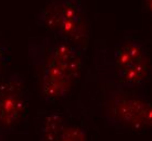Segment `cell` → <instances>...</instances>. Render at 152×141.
Returning <instances> with one entry per match:
<instances>
[{"label": "cell", "mask_w": 152, "mask_h": 141, "mask_svg": "<svg viewBox=\"0 0 152 141\" xmlns=\"http://www.w3.org/2000/svg\"><path fill=\"white\" fill-rule=\"evenodd\" d=\"M84 51L51 35L28 44L29 64L35 69L45 101L66 100L82 76Z\"/></svg>", "instance_id": "cell-1"}, {"label": "cell", "mask_w": 152, "mask_h": 141, "mask_svg": "<svg viewBox=\"0 0 152 141\" xmlns=\"http://www.w3.org/2000/svg\"><path fill=\"white\" fill-rule=\"evenodd\" d=\"M100 82L105 87L99 111L109 126L116 132H152V102L149 99L127 92V89L117 87L104 76Z\"/></svg>", "instance_id": "cell-2"}, {"label": "cell", "mask_w": 152, "mask_h": 141, "mask_svg": "<svg viewBox=\"0 0 152 141\" xmlns=\"http://www.w3.org/2000/svg\"><path fill=\"white\" fill-rule=\"evenodd\" d=\"M86 14L80 0H50L39 10L36 23L48 35L67 41L85 52L90 37Z\"/></svg>", "instance_id": "cell-3"}, {"label": "cell", "mask_w": 152, "mask_h": 141, "mask_svg": "<svg viewBox=\"0 0 152 141\" xmlns=\"http://www.w3.org/2000/svg\"><path fill=\"white\" fill-rule=\"evenodd\" d=\"M111 76L105 78L123 89L142 86L151 74V60L142 42L132 31L117 37L109 62Z\"/></svg>", "instance_id": "cell-4"}, {"label": "cell", "mask_w": 152, "mask_h": 141, "mask_svg": "<svg viewBox=\"0 0 152 141\" xmlns=\"http://www.w3.org/2000/svg\"><path fill=\"white\" fill-rule=\"evenodd\" d=\"M28 90L24 77L16 73L0 83V130L9 135L21 132L27 123Z\"/></svg>", "instance_id": "cell-5"}, {"label": "cell", "mask_w": 152, "mask_h": 141, "mask_svg": "<svg viewBox=\"0 0 152 141\" xmlns=\"http://www.w3.org/2000/svg\"><path fill=\"white\" fill-rule=\"evenodd\" d=\"M38 141H88L85 127L71 122L62 112H51L41 119Z\"/></svg>", "instance_id": "cell-6"}, {"label": "cell", "mask_w": 152, "mask_h": 141, "mask_svg": "<svg viewBox=\"0 0 152 141\" xmlns=\"http://www.w3.org/2000/svg\"><path fill=\"white\" fill-rule=\"evenodd\" d=\"M10 61H11V56L9 53V48L0 39V83L4 78V73Z\"/></svg>", "instance_id": "cell-7"}, {"label": "cell", "mask_w": 152, "mask_h": 141, "mask_svg": "<svg viewBox=\"0 0 152 141\" xmlns=\"http://www.w3.org/2000/svg\"><path fill=\"white\" fill-rule=\"evenodd\" d=\"M143 2H145V7H146L147 11L152 13V0H143Z\"/></svg>", "instance_id": "cell-8"}, {"label": "cell", "mask_w": 152, "mask_h": 141, "mask_svg": "<svg viewBox=\"0 0 152 141\" xmlns=\"http://www.w3.org/2000/svg\"><path fill=\"white\" fill-rule=\"evenodd\" d=\"M9 134L3 130H0V141H8V137H9Z\"/></svg>", "instance_id": "cell-9"}]
</instances>
